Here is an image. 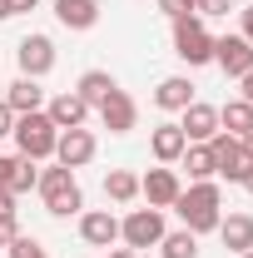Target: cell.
Wrapping results in <instances>:
<instances>
[{
	"instance_id": "obj_33",
	"label": "cell",
	"mask_w": 253,
	"mask_h": 258,
	"mask_svg": "<svg viewBox=\"0 0 253 258\" xmlns=\"http://www.w3.org/2000/svg\"><path fill=\"white\" fill-rule=\"evenodd\" d=\"M10 169H15V154H0V189H10Z\"/></svg>"
},
{
	"instance_id": "obj_19",
	"label": "cell",
	"mask_w": 253,
	"mask_h": 258,
	"mask_svg": "<svg viewBox=\"0 0 253 258\" xmlns=\"http://www.w3.org/2000/svg\"><path fill=\"white\" fill-rule=\"evenodd\" d=\"M114 90H119V85H114V75H109V70H85V75H80V85H75V95L85 99L90 109H99Z\"/></svg>"
},
{
	"instance_id": "obj_8",
	"label": "cell",
	"mask_w": 253,
	"mask_h": 258,
	"mask_svg": "<svg viewBox=\"0 0 253 258\" xmlns=\"http://www.w3.org/2000/svg\"><path fill=\"white\" fill-rule=\"evenodd\" d=\"M15 60H20V75H30V80H45L50 70H55V40L50 35H25L20 45H15Z\"/></svg>"
},
{
	"instance_id": "obj_39",
	"label": "cell",
	"mask_w": 253,
	"mask_h": 258,
	"mask_svg": "<svg viewBox=\"0 0 253 258\" xmlns=\"http://www.w3.org/2000/svg\"><path fill=\"white\" fill-rule=\"evenodd\" d=\"M0 20H10V5H5V0H0Z\"/></svg>"
},
{
	"instance_id": "obj_6",
	"label": "cell",
	"mask_w": 253,
	"mask_h": 258,
	"mask_svg": "<svg viewBox=\"0 0 253 258\" xmlns=\"http://www.w3.org/2000/svg\"><path fill=\"white\" fill-rule=\"evenodd\" d=\"M209 154H214V174H219V179H228V184H243V174H248V149H243V139H238V134H214V139H209Z\"/></svg>"
},
{
	"instance_id": "obj_12",
	"label": "cell",
	"mask_w": 253,
	"mask_h": 258,
	"mask_svg": "<svg viewBox=\"0 0 253 258\" xmlns=\"http://www.w3.org/2000/svg\"><path fill=\"white\" fill-rule=\"evenodd\" d=\"M80 238H85L90 248H114V243H119V219H114L109 209H85V214H80Z\"/></svg>"
},
{
	"instance_id": "obj_27",
	"label": "cell",
	"mask_w": 253,
	"mask_h": 258,
	"mask_svg": "<svg viewBox=\"0 0 253 258\" xmlns=\"http://www.w3.org/2000/svg\"><path fill=\"white\" fill-rule=\"evenodd\" d=\"M159 10L169 20H179V15H194V0H159Z\"/></svg>"
},
{
	"instance_id": "obj_3",
	"label": "cell",
	"mask_w": 253,
	"mask_h": 258,
	"mask_svg": "<svg viewBox=\"0 0 253 258\" xmlns=\"http://www.w3.org/2000/svg\"><path fill=\"white\" fill-rule=\"evenodd\" d=\"M10 139H15V149L25 154V159H55V139H60V129L50 124V114L45 109H35V114H15V129H10Z\"/></svg>"
},
{
	"instance_id": "obj_37",
	"label": "cell",
	"mask_w": 253,
	"mask_h": 258,
	"mask_svg": "<svg viewBox=\"0 0 253 258\" xmlns=\"http://www.w3.org/2000/svg\"><path fill=\"white\" fill-rule=\"evenodd\" d=\"M243 149H248V159H253V129H248V134H243Z\"/></svg>"
},
{
	"instance_id": "obj_5",
	"label": "cell",
	"mask_w": 253,
	"mask_h": 258,
	"mask_svg": "<svg viewBox=\"0 0 253 258\" xmlns=\"http://www.w3.org/2000/svg\"><path fill=\"white\" fill-rule=\"evenodd\" d=\"M164 233H169V228H164V209H129L124 219H119V243L134 248V253L159 248Z\"/></svg>"
},
{
	"instance_id": "obj_20",
	"label": "cell",
	"mask_w": 253,
	"mask_h": 258,
	"mask_svg": "<svg viewBox=\"0 0 253 258\" xmlns=\"http://www.w3.org/2000/svg\"><path fill=\"white\" fill-rule=\"evenodd\" d=\"M5 104H10L15 114H35V109H45V90H40V80L20 75V80L5 90Z\"/></svg>"
},
{
	"instance_id": "obj_7",
	"label": "cell",
	"mask_w": 253,
	"mask_h": 258,
	"mask_svg": "<svg viewBox=\"0 0 253 258\" xmlns=\"http://www.w3.org/2000/svg\"><path fill=\"white\" fill-rule=\"evenodd\" d=\"M179 189H184V179H179L174 164H159V169H149V174H139V194H144L149 209H174Z\"/></svg>"
},
{
	"instance_id": "obj_16",
	"label": "cell",
	"mask_w": 253,
	"mask_h": 258,
	"mask_svg": "<svg viewBox=\"0 0 253 258\" xmlns=\"http://www.w3.org/2000/svg\"><path fill=\"white\" fill-rule=\"evenodd\" d=\"M189 149V139H184V129L174 124H154V134H149V154H154L159 164H179V154Z\"/></svg>"
},
{
	"instance_id": "obj_38",
	"label": "cell",
	"mask_w": 253,
	"mask_h": 258,
	"mask_svg": "<svg viewBox=\"0 0 253 258\" xmlns=\"http://www.w3.org/2000/svg\"><path fill=\"white\" fill-rule=\"evenodd\" d=\"M243 189H248V194H253V164H248V174H243Z\"/></svg>"
},
{
	"instance_id": "obj_41",
	"label": "cell",
	"mask_w": 253,
	"mask_h": 258,
	"mask_svg": "<svg viewBox=\"0 0 253 258\" xmlns=\"http://www.w3.org/2000/svg\"><path fill=\"white\" fill-rule=\"evenodd\" d=\"M194 10H199V0H194Z\"/></svg>"
},
{
	"instance_id": "obj_28",
	"label": "cell",
	"mask_w": 253,
	"mask_h": 258,
	"mask_svg": "<svg viewBox=\"0 0 253 258\" xmlns=\"http://www.w3.org/2000/svg\"><path fill=\"white\" fill-rule=\"evenodd\" d=\"M15 233H20L15 214H0V248H10V243H15Z\"/></svg>"
},
{
	"instance_id": "obj_34",
	"label": "cell",
	"mask_w": 253,
	"mask_h": 258,
	"mask_svg": "<svg viewBox=\"0 0 253 258\" xmlns=\"http://www.w3.org/2000/svg\"><path fill=\"white\" fill-rule=\"evenodd\" d=\"M238 90H243V95H238V99H248V104H253V70H248V75H243V80H238Z\"/></svg>"
},
{
	"instance_id": "obj_40",
	"label": "cell",
	"mask_w": 253,
	"mask_h": 258,
	"mask_svg": "<svg viewBox=\"0 0 253 258\" xmlns=\"http://www.w3.org/2000/svg\"><path fill=\"white\" fill-rule=\"evenodd\" d=\"M238 258H253V248H248V253H238Z\"/></svg>"
},
{
	"instance_id": "obj_4",
	"label": "cell",
	"mask_w": 253,
	"mask_h": 258,
	"mask_svg": "<svg viewBox=\"0 0 253 258\" xmlns=\"http://www.w3.org/2000/svg\"><path fill=\"white\" fill-rule=\"evenodd\" d=\"M174 55L189 64V70H199V64H214V35L204 30V15H199V10L174 20Z\"/></svg>"
},
{
	"instance_id": "obj_31",
	"label": "cell",
	"mask_w": 253,
	"mask_h": 258,
	"mask_svg": "<svg viewBox=\"0 0 253 258\" xmlns=\"http://www.w3.org/2000/svg\"><path fill=\"white\" fill-rule=\"evenodd\" d=\"M238 35L253 45V5H248V10H238Z\"/></svg>"
},
{
	"instance_id": "obj_24",
	"label": "cell",
	"mask_w": 253,
	"mask_h": 258,
	"mask_svg": "<svg viewBox=\"0 0 253 258\" xmlns=\"http://www.w3.org/2000/svg\"><path fill=\"white\" fill-rule=\"evenodd\" d=\"M159 248H164V258H199V233L174 228V233H164V238H159Z\"/></svg>"
},
{
	"instance_id": "obj_26",
	"label": "cell",
	"mask_w": 253,
	"mask_h": 258,
	"mask_svg": "<svg viewBox=\"0 0 253 258\" xmlns=\"http://www.w3.org/2000/svg\"><path fill=\"white\" fill-rule=\"evenodd\" d=\"M5 253H10V258H50V253H45V243L30 238V233H15V243H10Z\"/></svg>"
},
{
	"instance_id": "obj_18",
	"label": "cell",
	"mask_w": 253,
	"mask_h": 258,
	"mask_svg": "<svg viewBox=\"0 0 253 258\" xmlns=\"http://www.w3.org/2000/svg\"><path fill=\"white\" fill-rule=\"evenodd\" d=\"M55 20L65 30H95L99 25V0H55Z\"/></svg>"
},
{
	"instance_id": "obj_9",
	"label": "cell",
	"mask_w": 253,
	"mask_h": 258,
	"mask_svg": "<svg viewBox=\"0 0 253 258\" xmlns=\"http://www.w3.org/2000/svg\"><path fill=\"white\" fill-rule=\"evenodd\" d=\"M99 154V139L90 129H60V139H55V164L65 169H85V164Z\"/></svg>"
},
{
	"instance_id": "obj_11",
	"label": "cell",
	"mask_w": 253,
	"mask_h": 258,
	"mask_svg": "<svg viewBox=\"0 0 253 258\" xmlns=\"http://www.w3.org/2000/svg\"><path fill=\"white\" fill-rule=\"evenodd\" d=\"M179 129H184L189 144H209V139L219 134V109L204 104V99H194L189 109H179Z\"/></svg>"
},
{
	"instance_id": "obj_10",
	"label": "cell",
	"mask_w": 253,
	"mask_h": 258,
	"mask_svg": "<svg viewBox=\"0 0 253 258\" xmlns=\"http://www.w3.org/2000/svg\"><path fill=\"white\" fill-rule=\"evenodd\" d=\"M214 64H219L228 80H243L253 70V45L243 35H219V40H214Z\"/></svg>"
},
{
	"instance_id": "obj_22",
	"label": "cell",
	"mask_w": 253,
	"mask_h": 258,
	"mask_svg": "<svg viewBox=\"0 0 253 258\" xmlns=\"http://www.w3.org/2000/svg\"><path fill=\"white\" fill-rule=\"evenodd\" d=\"M179 169L189 174V184H204V179H214V154H209V144H189V149L179 154Z\"/></svg>"
},
{
	"instance_id": "obj_15",
	"label": "cell",
	"mask_w": 253,
	"mask_h": 258,
	"mask_svg": "<svg viewBox=\"0 0 253 258\" xmlns=\"http://www.w3.org/2000/svg\"><path fill=\"white\" fill-rule=\"evenodd\" d=\"M154 104L164 109V114H179V109H189V104H194V80H189V75H169V80H159Z\"/></svg>"
},
{
	"instance_id": "obj_36",
	"label": "cell",
	"mask_w": 253,
	"mask_h": 258,
	"mask_svg": "<svg viewBox=\"0 0 253 258\" xmlns=\"http://www.w3.org/2000/svg\"><path fill=\"white\" fill-rule=\"evenodd\" d=\"M109 258H139V253H134V248H114Z\"/></svg>"
},
{
	"instance_id": "obj_14",
	"label": "cell",
	"mask_w": 253,
	"mask_h": 258,
	"mask_svg": "<svg viewBox=\"0 0 253 258\" xmlns=\"http://www.w3.org/2000/svg\"><path fill=\"white\" fill-rule=\"evenodd\" d=\"M99 124L109 129V134H129V129L139 124V104H134L124 90H114V95L99 104Z\"/></svg>"
},
{
	"instance_id": "obj_30",
	"label": "cell",
	"mask_w": 253,
	"mask_h": 258,
	"mask_svg": "<svg viewBox=\"0 0 253 258\" xmlns=\"http://www.w3.org/2000/svg\"><path fill=\"white\" fill-rule=\"evenodd\" d=\"M10 129H15V109L0 99V139H10Z\"/></svg>"
},
{
	"instance_id": "obj_1",
	"label": "cell",
	"mask_w": 253,
	"mask_h": 258,
	"mask_svg": "<svg viewBox=\"0 0 253 258\" xmlns=\"http://www.w3.org/2000/svg\"><path fill=\"white\" fill-rule=\"evenodd\" d=\"M174 214L184 219L189 233H214L223 219V189L214 179H204V184H189V189H179L174 199Z\"/></svg>"
},
{
	"instance_id": "obj_21",
	"label": "cell",
	"mask_w": 253,
	"mask_h": 258,
	"mask_svg": "<svg viewBox=\"0 0 253 258\" xmlns=\"http://www.w3.org/2000/svg\"><path fill=\"white\" fill-rule=\"evenodd\" d=\"M219 129L243 139V134L253 129V104H248V99H228V104H219Z\"/></svg>"
},
{
	"instance_id": "obj_35",
	"label": "cell",
	"mask_w": 253,
	"mask_h": 258,
	"mask_svg": "<svg viewBox=\"0 0 253 258\" xmlns=\"http://www.w3.org/2000/svg\"><path fill=\"white\" fill-rule=\"evenodd\" d=\"M0 214H15V194L10 189H0Z\"/></svg>"
},
{
	"instance_id": "obj_32",
	"label": "cell",
	"mask_w": 253,
	"mask_h": 258,
	"mask_svg": "<svg viewBox=\"0 0 253 258\" xmlns=\"http://www.w3.org/2000/svg\"><path fill=\"white\" fill-rule=\"evenodd\" d=\"M10 5V15H30V10H40V0H5Z\"/></svg>"
},
{
	"instance_id": "obj_25",
	"label": "cell",
	"mask_w": 253,
	"mask_h": 258,
	"mask_svg": "<svg viewBox=\"0 0 253 258\" xmlns=\"http://www.w3.org/2000/svg\"><path fill=\"white\" fill-rule=\"evenodd\" d=\"M35 184H40V164L25 159V154H15V169H10V194L20 199V194H30Z\"/></svg>"
},
{
	"instance_id": "obj_23",
	"label": "cell",
	"mask_w": 253,
	"mask_h": 258,
	"mask_svg": "<svg viewBox=\"0 0 253 258\" xmlns=\"http://www.w3.org/2000/svg\"><path fill=\"white\" fill-rule=\"evenodd\" d=\"M104 199H114V204H134V199H139V174H129V169H109V174H104Z\"/></svg>"
},
{
	"instance_id": "obj_2",
	"label": "cell",
	"mask_w": 253,
	"mask_h": 258,
	"mask_svg": "<svg viewBox=\"0 0 253 258\" xmlns=\"http://www.w3.org/2000/svg\"><path fill=\"white\" fill-rule=\"evenodd\" d=\"M40 199H45V214H55V219H70V214H85V189H80V179H75V169H40Z\"/></svg>"
},
{
	"instance_id": "obj_29",
	"label": "cell",
	"mask_w": 253,
	"mask_h": 258,
	"mask_svg": "<svg viewBox=\"0 0 253 258\" xmlns=\"http://www.w3.org/2000/svg\"><path fill=\"white\" fill-rule=\"evenodd\" d=\"M233 5L228 0H199V15H228Z\"/></svg>"
},
{
	"instance_id": "obj_17",
	"label": "cell",
	"mask_w": 253,
	"mask_h": 258,
	"mask_svg": "<svg viewBox=\"0 0 253 258\" xmlns=\"http://www.w3.org/2000/svg\"><path fill=\"white\" fill-rule=\"evenodd\" d=\"M214 233L223 238L228 253H248V248H253V214H223Z\"/></svg>"
},
{
	"instance_id": "obj_13",
	"label": "cell",
	"mask_w": 253,
	"mask_h": 258,
	"mask_svg": "<svg viewBox=\"0 0 253 258\" xmlns=\"http://www.w3.org/2000/svg\"><path fill=\"white\" fill-rule=\"evenodd\" d=\"M45 114H50V124H55V129H85L90 104L75 95V90H60L55 99H45Z\"/></svg>"
}]
</instances>
